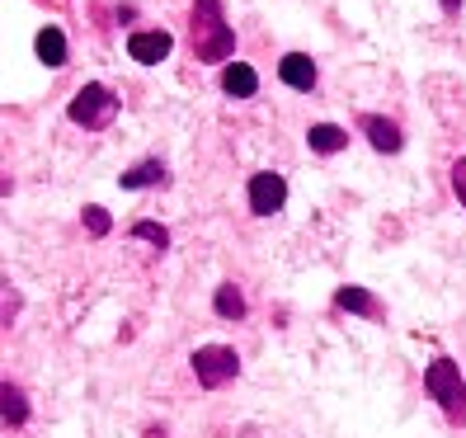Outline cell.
Returning a JSON list of instances; mask_svg holds the SVG:
<instances>
[{
    "label": "cell",
    "instance_id": "20",
    "mask_svg": "<svg viewBox=\"0 0 466 438\" xmlns=\"http://www.w3.org/2000/svg\"><path fill=\"white\" fill-rule=\"evenodd\" d=\"M147 438H166V429H147Z\"/></svg>",
    "mask_w": 466,
    "mask_h": 438
},
{
    "label": "cell",
    "instance_id": "6",
    "mask_svg": "<svg viewBox=\"0 0 466 438\" xmlns=\"http://www.w3.org/2000/svg\"><path fill=\"white\" fill-rule=\"evenodd\" d=\"M170 47H175V38H170L166 29H147V34H132V38H127L132 62H142V66L166 62V57H170Z\"/></svg>",
    "mask_w": 466,
    "mask_h": 438
},
{
    "label": "cell",
    "instance_id": "15",
    "mask_svg": "<svg viewBox=\"0 0 466 438\" xmlns=\"http://www.w3.org/2000/svg\"><path fill=\"white\" fill-rule=\"evenodd\" d=\"M0 401H5V424H24V420H29V401H24V392L19 387H10V382H5V392H0Z\"/></svg>",
    "mask_w": 466,
    "mask_h": 438
},
{
    "label": "cell",
    "instance_id": "8",
    "mask_svg": "<svg viewBox=\"0 0 466 438\" xmlns=\"http://www.w3.org/2000/svg\"><path fill=\"white\" fill-rule=\"evenodd\" d=\"M222 90H227V95H236V99H250V95L259 90V76H255V66L231 62V66L222 71Z\"/></svg>",
    "mask_w": 466,
    "mask_h": 438
},
{
    "label": "cell",
    "instance_id": "12",
    "mask_svg": "<svg viewBox=\"0 0 466 438\" xmlns=\"http://www.w3.org/2000/svg\"><path fill=\"white\" fill-rule=\"evenodd\" d=\"M38 57L47 66H66V38H62V29H43L38 34Z\"/></svg>",
    "mask_w": 466,
    "mask_h": 438
},
{
    "label": "cell",
    "instance_id": "4",
    "mask_svg": "<svg viewBox=\"0 0 466 438\" xmlns=\"http://www.w3.org/2000/svg\"><path fill=\"white\" fill-rule=\"evenodd\" d=\"M114 114H118V99L104 86H80L71 99V123H80V127H104Z\"/></svg>",
    "mask_w": 466,
    "mask_h": 438
},
{
    "label": "cell",
    "instance_id": "16",
    "mask_svg": "<svg viewBox=\"0 0 466 438\" xmlns=\"http://www.w3.org/2000/svg\"><path fill=\"white\" fill-rule=\"evenodd\" d=\"M132 236H142V240H151L156 250H166V245H170V231L160 227V222H137V227H132Z\"/></svg>",
    "mask_w": 466,
    "mask_h": 438
},
{
    "label": "cell",
    "instance_id": "19",
    "mask_svg": "<svg viewBox=\"0 0 466 438\" xmlns=\"http://www.w3.org/2000/svg\"><path fill=\"white\" fill-rule=\"evenodd\" d=\"M443 10H448V15H457V10H461V0H443Z\"/></svg>",
    "mask_w": 466,
    "mask_h": 438
},
{
    "label": "cell",
    "instance_id": "14",
    "mask_svg": "<svg viewBox=\"0 0 466 438\" xmlns=\"http://www.w3.org/2000/svg\"><path fill=\"white\" fill-rule=\"evenodd\" d=\"M147 184H166V166L160 160H142L123 175V188H147Z\"/></svg>",
    "mask_w": 466,
    "mask_h": 438
},
{
    "label": "cell",
    "instance_id": "2",
    "mask_svg": "<svg viewBox=\"0 0 466 438\" xmlns=\"http://www.w3.org/2000/svg\"><path fill=\"white\" fill-rule=\"evenodd\" d=\"M424 387L438 405H443V415L452 424H466V382H461V368L452 359H433L424 368Z\"/></svg>",
    "mask_w": 466,
    "mask_h": 438
},
{
    "label": "cell",
    "instance_id": "3",
    "mask_svg": "<svg viewBox=\"0 0 466 438\" xmlns=\"http://www.w3.org/2000/svg\"><path fill=\"white\" fill-rule=\"evenodd\" d=\"M194 372H198V382L208 392H217V387H227V382L240 372V359H236V349H227V344H203L194 353Z\"/></svg>",
    "mask_w": 466,
    "mask_h": 438
},
{
    "label": "cell",
    "instance_id": "9",
    "mask_svg": "<svg viewBox=\"0 0 466 438\" xmlns=\"http://www.w3.org/2000/svg\"><path fill=\"white\" fill-rule=\"evenodd\" d=\"M363 132H368V142H372L377 151H400V127H396L391 118L368 114V118H363Z\"/></svg>",
    "mask_w": 466,
    "mask_h": 438
},
{
    "label": "cell",
    "instance_id": "18",
    "mask_svg": "<svg viewBox=\"0 0 466 438\" xmlns=\"http://www.w3.org/2000/svg\"><path fill=\"white\" fill-rule=\"evenodd\" d=\"M452 188H457V199L466 208V160H457V166H452Z\"/></svg>",
    "mask_w": 466,
    "mask_h": 438
},
{
    "label": "cell",
    "instance_id": "5",
    "mask_svg": "<svg viewBox=\"0 0 466 438\" xmlns=\"http://www.w3.org/2000/svg\"><path fill=\"white\" fill-rule=\"evenodd\" d=\"M283 203H288V184H283V175L259 170V175L250 179V212H255V217H273Z\"/></svg>",
    "mask_w": 466,
    "mask_h": 438
},
{
    "label": "cell",
    "instance_id": "7",
    "mask_svg": "<svg viewBox=\"0 0 466 438\" xmlns=\"http://www.w3.org/2000/svg\"><path fill=\"white\" fill-rule=\"evenodd\" d=\"M279 76H283V86H292V90H311L316 86V62L307 57V52H288V57L279 62Z\"/></svg>",
    "mask_w": 466,
    "mask_h": 438
},
{
    "label": "cell",
    "instance_id": "13",
    "mask_svg": "<svg viewBox=\"0 0 466 438\" xmlns=\"http://www.w3.org/2000/svg\"><path fill=\"white\" fill-rule=\"evenodd\" d=\"M335 307H344V311H359V316H381V307L372 302V297H368L363 288H339V292H335Z\"/></svg>",
    "mask_w": 466,
    "mask_h": 438
},
{
    "label": "cell",
    "instance_id": "11",
    "mask_svg": "<svg viewBox=\"0 0 466 438\" xmlns=\"http://www.w3.org/2000/svg\"><path fill=\"white\" fill-rule=\"evenodd\" d=\"M212 307H217V316H222V321H240L245 316V297H240L236 283H222V288H217V297H212Z\"/></svg>",
    "mask_w": 466,
    "mask_h": 438
},
{
    "label": "cell",
    "instance_id": "1",
    "mask_svg": "<svg viewBox=\"0 0 466 438\" xmlns=\"http://www.w3.org/2000/svg\"><path fill=\"white\" fill-rule=\"evenodd\" d=\"M194 52L198 62H227L236 52V34L222 15V0H194Z\"/></svg>",
    "mask_w": 466,
    "mask_h": 438
},
{
    "label": "cell",
    "instance_id": "17",
    "mask_svg": "<svg viewBox=\"0 0 466 438\" xmlns=\"http://www.w3.org/2000/svg\"><path fill=\"white\" fill-rule=\"evenodd\" d=\"M86 227H90L95 236H108V212H104V208H86Z\"/></svg>",
    "mask_w": 466,
    "mask_h": 438
},
{
    "label": "cell",
    "instance_id": "10",
    "mask_svg": "<svg viewBox=\"0 0 466 438\" xmlns=\"http://www.w3.org/2000/svg\"><path fill=\"white\" fill-rule=\"evenodd\" d=\"M307 142H311V151H320V156H335V151L349 147V132L335 127V123H316V127L307 132Z\"/></svg>",
    "mask_w": 466,
    "mask_h": 438
}]
</instances>
